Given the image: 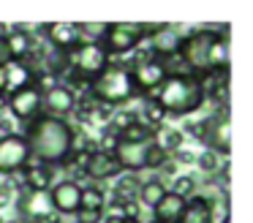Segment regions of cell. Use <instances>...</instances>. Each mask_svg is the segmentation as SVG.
<instances>
[{"label":"cell","mask_w":253,"mask_h":223,"mask_svg":"<svg viewBox=\"0 0 253 223\" xmlns=\"http://www.w3.org/2000/svg\"><path fill=\"white\" fill-rule=\"evenodd\" d=\"M6 49L11 54V60L22 63L25 57H30V52L36 49V41H33V33L28 27H11V33L6 36Z\"/></svg>","instance_id":"obj_19"},{"label":"cell","mask_w":253,"mask_h":223,"mask_svg":"<svg viewBox=\"0 0 253 223\" xmlns=\"http://www.w3.org/2000/svg\"><path fill=\"white\" fill-rule=\"evenodd\" d=\"M180 223H215V199L207 193H196L185 201Z\"/></svg>","instance_id":"obj_18"},{"label":"cell","mask_w":253,"mask_h":223,"mask_svg":"<svg viewBox=\"0 0 253 223\" xmlns=\"http://www.w3.org/2000/svg\"><path fill=\"white\" fill-rule=\"evenodd\" d=\"M126 218L120 215V212H112V215H104V223H123Z\"/></svg>","instance_id":"obj_37"},{"label":"cell","mask_w":253,"mask_h":223,"mask_svg":"<svg viewBox=\"0 0 253 223\" xmlns=\"http://www.w3.org/2000/svg\"><path fill=\"white\" fill-rule=\"evenodd\" d=\"M128 68H131V79H133V87H136V95H144L150 98L155 90L161 87V82L166 79V68L164 63H161L158 57H153V52H136L133 54V60L128 63Z\"/></svg>","instance_id":"obj_6"},{"label":"cell","mask_w":253,"mask_h":223,"mask_svg":"<svg viewBox=\"0 0 253 223\" xmlns=\"http://www.w3.org/2000/svg\"><path fill=\"white\" fill-rule=\"evenodd\" d=\"M74 125L68 120L60 117H49V114H39L33 123L25 125L22 136L30 147L33 161L44 163L49 169L66 166L71 161L74 152Z\"/></svg>","instance_id":"obj_1"},{"label":"cell","mask_w":253,"mask_h":223,"mask_svg":"<svg viewBox=\"0 0 253 223\" xmlns=\"http://www.w3.org/2000/svg\"><path fill=\"white\" fill-rule=\"evenodd\" d=\"M161 172L169 174V177H177V163H174V158H171V155H169V161H166L164 166H161Z\"/></svg>","instance_id":"obj_35"},{"label":"cell","mask_w":253,"mask_h":223,"mask_svg":"<svg viewBox=\"0 0 253 223\" xmlns=\"http://www.w3.org/2000/svg\"><path fill=\"white\" fill-rule=\"evenodd\" d=\"M112 57L104 49V44L95 41H79L77 46L68 52V74L79 76L84 82H93L109 68Z\"/></svg>","instance_id":"obj_5"},{"label":"cell","mask_w":253,"mask_h":223,"mask_svg":"<svg viewBox=\"0 0 253 223\" xmlns=\"http://www.w3.org/2000/svg\"><path fill=\"white\" fill-rule=\"evenodd\" d=\"M87 95L93 103H104V106H126L136 98V87L131 79V68L128 63H109V68L90 82Z\"/></svg>","instance_id":"obj_4"},{"label":"cell","mask_w":253,"mask_h":223,"mask_svg":"<svg viewBox=\"0 0 253 223\" xmlns=\"http://www.w3.org/2000/svg\"><path fill=\"white\" fill-rule=\"evenodd\" d=\"M123 223H136V221H123Z\"/></svg>","instance_id":"obj_41"},{"label":"cell","mask_w":253,"mask_h":223,"mask_svg":"<svg viewBox=\"0 0 253 223\" xmlns=\"http://www.w3.org/2000/svg\"><path fill=\"white\" fill-rule=\"evenodd\" d=\"M41 33H44V38L49 41V46L55 52H66V54L82 41L77 25H71V22H49V25L41 27Z\"/></svg>","instance_id":"obj_16"},{"label":"cell","mask_w":253,"mask_h":223,"mask_svg":"<svg viewBox=\"0 0 253 223\" xmlns=\"http://www.w3.org/2000/svg\"><path fill=\"white\" fill-rule=\"evenodd\" d=\"M8 33H11V27H8V25H3V22H0V38H6Z\"/></svg>","instance_id":"obj_38"},{"label":"cell","mask_w":253,"mask_h":223,"mask_svg":"<svg viewBox=\"0 0 253 223\" xmlns=\"http://www.w3.org/2000/svg\"><path fill=\"white\" fill-rule=\"evenodd\" d=\"M153 134H155V131L150 128V125H144L142 120H133V123H128L126 128L117 134V139H120V141H139V144H144V141H153Z\"/></svg>","instance_id":"obj_25"},{"label":"cell","mask_w":253,"mask_h":223,"mask_svg":"<svg viewBox=\"0 0 253 223\" xmlns=\"http://www.w3.org/2000/svg\"><path fill=\"white\" fill-rule=\"evenodd\" d=\"M180 60L185 63L188 74L196 79H204L218 71H229V38L226 30H215V27H202V30H191L182 36L180 49H177Z\"/></svg>","instance_id":"obj_2"},{"label":"cell","mask_w":253,"mask_h":223,"mask_svg":"<svg viewBox=\"0 0 253 223\" xmlns=\"http://www.w3.org/2000/svg\"><path fill=\"white\" fill-rule=\"evenodd\" d=\"M166 161H169V155H166L155 141H150V144H147V155H144V169H150V172H161V166H164Z\"/></svg>","instance_id":"obj_30"},{"label":"cell","mask_w":253,"mask_h":223,"mask_svg":"<svg viewBox=\"0 0 253 223\" xmlns=\"http://www.w3.org/2000/svg\"><path fill=\"white\" fill-rule=\"evenodd\" d=\"M166 185H164V179H158V177H153V179H144L142 185H139V190H136V201H139V207H147L150 212H153V207L158 204L161 199H164V193H166Z\"/></svg>","instance_id":"obj_22"},{"label":"cell","mask_w":253,"mask_h":223,"mask_svg":"<svg viewBox=\"0 0 253 223\" xmlns=\"http://www.w3.org/2000/svg\"><path fill=\"white\" fill-rule=\"evenodd\" d=\"M147 144H150V141L139 144V141H120V139H115V144H112V155H115L120 172H128V174L142 172V169H144V155H147Z\"/></svg>","instance_id":"obj_14"},{"label":"cell","mask_w":253,"mask_h":223,"mask_svg":"<svg viewBox=\"0 0 253 223\" xmlns=\"http://www.w3.org/2000/svg\"><path fill=\"white\" fill-rule=\"evenodd\" d=\"M182 210H185V199H180L177 193L166 190L164 199L153 207V221H158V223H180Z\"/></svg>","instance_id":"obj_20"},{"label":"cell","mask_w":253,"mask_h":223,"mask_svg":"<svg viewBox=\"0 0 253 223\" xmlns=\"http://www.w3.org/2000/svg\"><path fill=\"white\" fill-rule=\"evenodd\" d=\"M0 223H3V221H0Z\"/></svg>","instance_id":"obj_44"},{"label":"cell","mask_w":253,"mask_h":223,"mask_svg":"<svg viewBox=\"0 0 253 223\" xmlns=\"http://www.w3.org/2000/svg\"><path fill=\"white\" fill-rule=\"evenodd\" d=\"M155 103L164 109V114L169 117H185V114L202 109V103L207 101L204 98V87L202 82L193 74H171L161 82V87L153 92Z\"/></svg>","instance_id":"obj_3"},{"label":"cell","mask_w":253,"mask_h":223,"mask_svg":"<svg viewBox=\"0 0 253 223\" xmlns=\"http://www.w3.org/2000/svg\"><path fill=\"white\" fill-rule=\"evenodd\" d=\"M153 141L166 152V155H174V152L182 147V134H180V131H174V128H155Z\"/></svg>","instance_id":"obj_24"},{"label":"cell","mask_w":253,"mask_h":223,"mask_svg":"<svg viewBox=\"0 0 253 223\" xmlns=\"http://www.w3.org/2000/svg\"><path fill=\"white\" fill-rule=\"evenodd\" d=\"M6 109L14 120H19V123H25V125L33 123L39 114H44L41 112V90L36 85H28V87H22V90L11 92V95L6 98Z\"/></svg>","instance_id":"obj_11"},{"label":"cell","mask_w":253,"mask_h":223,"mask_svg":"<svg viewBox=\"0 0 253 223\" xmlns=\"http://www.w3.org/2000/svg\"><path fill=\"white\" fill-rule=\"evenodd\" d=\"M79 210L87 212H106V193L98 185H84L79 190Z\"/></svg>","instance_id":"obj_23"},{"label":"cell","mask_w":253,"mask_h":223,"mask_svg":"<svg viewBox=\"0 0 253 223\" xmlns=\"http://www.w3.org/2000/svg\"><path fill=\"white\" fill-rule=\"evenodd\" d=\"M22 185L28 193H49V188L55 185V169L30 158L28 166L22 169Z\"/></svg>","instance_id":"obj_17"},{"label":"cell","mask_w":253,"mask_h":223,"mask_svg":"<svg viewBox=\"0 0 253 223\" xmlns=\"http://www.w3.org/2000/svg\"><path fill=\"white\" fill-rule=\"evenodd\" d=\"M104 215H106V212H87V210H79L74 218H77V223H101V221H104Z\"/></svg>","instance_id":"obj_32"},{"label":"cell","mask_w":253,"mask_h":223,"mask_svg":"<svg viewBox=\"0 0 253 223\" xmlns=\"http://www.w3.org/2000/svg\"><path fill=\"white\" fill-rule=\"evenodd\" d=\"M171 193H177L180 199H191V196H196L199 193V185H196V179L191 177V174H177L174 177V185H171Z\"/></svg>","instance_id":"obj_28"},{"label":"cell","mask_w":253,"mask_h":223,"mask_svg":"<svg viewBox=\"0 0 253 223\" xmlns=\"http://www.w3.org/2000/svg\"><path fill=\"white\" fill-rule=\"evenodd\" d=\"M0 98H8V79H6V65H0Z\"/></svg>","instance_id":"obj_34"},{"label":"cell","mask_w":253,"mask_h":223,"mask_svg":"<svg viewBox=\"0 0 253 223\" xmlns=\"http://www.w3.org/2000/svg\"><path fill=\"white\" fill-rule=\"evenodd\" d=\"M11 63V54L6 49V38H0V65H8Z\"/></svg>","instance_id":"obj_36"},{"label":"cell","mask_w":253,"mask_h":223,"mask_svg":"<svg viewBox=\"0 0 253 223\" xmlns=\"http://www.w3.org/2000/svg\"><path fill=\"white\" fill-rule=\"evenodd\" d=\"M74 223H77V221H74Z\"/></svg>","instance_id":"obj_43"},{"label":"cell","mask_w":253,"mask_h":223,"mask_svg":"<svg viewBox=\"0 0 253 223\" xmlns=\"http://www.w3.org/2000/svg\"><path fill=\"white\" fill-rule=\"evenodd\" d=\"M77 92L71 90V87H66L63 82H57L52 90L41 92V112L49 114V117H60L66 120L68 114H74V109H77Z\"/></svg>","instance_id":"obj_12"},{"label":"cell","mask_w":253,"mask_h":223,"mask_svg":"<svg viewBox=\"0 0 253 223\" xmlns=\"http://www.w3.org/2000/svg\"><path fill=\"white\" fill-rule=\"evenodd\" d=\"M14 199V185L11 182H0V210Z\"/></svg>","instance_id":"obj_33"},{"label":"cell","mask_w":253,"mask_h":223,"mask_svg":"<svg viewBox=\"0 0 253 223\" xmlns=\"http://www.w3.org/2000/svg\"><path fill=\"white\" fill-rule=\"evenodd\" d=\"M77 155H82V158H74L71 155V161H77L79 172H82L84 177L95 179V182H104V179H112V177H117V174H123L120 166H117V161H115V155H112L109 150L93 147V150L77 152ZM71 161H68V163H71Z\"/></svg>","instance_id":"obj_8"},{"label":"cell","mask_w":253,"mask_h":223,"mask_svg":"<svg viewBox=\"0 0 253 223\" xmlns=\"http://www.w3.org/2000/svg\"><path fill=\"white\" fill-rule=\"evenodd\" d=\"M144 38H147V27L139 22H109L101 44L109 52V57H115V54H133Z\"/></svg>","instance_id":"obj_7"},{"label":"cell","mask_w":253,"mask_h":223,"mask_svg":"<svg viewBox=\"0 0 253 223\" xmlns=\"http://www.w3.org/2000/svg\"><path fill=\"white\" fill-rule=\"evenodd\" d=\"M202 144H207V150L218 152V155H229L231 150V123L226 106H220L215 114L202 120Z\"/></svg>","instance_id":"obj_9"},{"label":"cell","mask_w":253,"mask_h":223,"mask_svg":"<svg viewBox=\"0 0 253 223\" xmlns=\"http://www.w3.org/2000/svg\"><path fill=\"white\" fill-rule=\"evenodd\" d=\"M46 223H66V221H63V218H57V215H52V218H49V221H46Z\"/></svg>","instance_id":"obj_39"},{"label":"cell","mask_w":253,"mask_h":223,"mask_svg":"<svg viewBox=\"0 0 253 223\" xmlns=\"http://www.w3.org/2000/svg\"><path fill=\"white\" fill-rule=\"evenodd\" d=\"M106 27L109 25H104V22H84V25H77V30H79V38H82V41L101 44L106 36Z\"/></svg>","instance_id":"obj_29"},{"label":"cell","mask_w":253,"mask_h":223,"mask_svg":"<svg viewBox=\"0 0 253 223\" xmlns=\"http://www.w3.org/2000/svg\"><path fill=\"white\" fill-rule=\"evenodd\" d=\"M30 147L22 134H8L0 136V174H17L28 166L30 161Z\"/></svg>","instance_id":"obj_10"},{"label":"cell","mask_w":253,"mask_h":223,"mask_svg":"<svg viewBox=\"0 0 253 223\" xmlns=\"http://www.w3.org/2000/svg\"><path fill=\"white\" fill-rule=\"evenodd\" d=\"M79 190L82 185L74 182V179H60L49 188V204L55 215H77L79 212Z\"/></svg>","instance_id":"obj_13"},{"label":"cell","mask_w":253,"mask_h":223,"mask_svg":"<svg viewBox=\"0 0 253 223\" xmlns=\"http://www.w3.org/2000/svg\"><path fill=\"white\" fill-rule=\"evenodd\" d=\"M6 79H8V95H11V92L22 90V87L33 85L36 71L30 68L28 63H17V60H11V63L6 65Z\"/></svg>","instance_id":"obj_21"},{"label":"cell","mask_w":253,"mask_h":223,"mask_svg":"<svg viewBox=\"0 0 253 223\" xmlns=\"http://www.w3.org/2000/svg\"><path fill=\"white\" fill-rule=\"evenodd\" d=\"M193 161H196V166L202 169L204 174H210V177H212V174H218V169H220V155H218V152H212V150L199 152Z\"/></svg>","instance_id":"obj_31"},{"label":"cell","mask_w":253,"mask_h":223,"mask_svg":"<svg viewBox=\"0 0 253 223\" xmlns=\"http://www.w3.org/2000/svg\"><path fill=\"white\" fill-rule=\"evenodd\" d=\"M150 223H158V221H150Z\"/></svg>","instance_id":"obj_42"},{"label":"cell","mask_w":253,"mask_h":223,"mask_svg":"<svg viewBox=\"0 0 253 223\" xmlns=\"http://www.w3.org/2000/svg\"><path fill=\"white\" fill-rule=\"evenodd\" d=\"M218 223H229V215H223V218H220V221Z\"/></svg>","instance_id":"obj_40"},{"label":"cell","mask_w":253,"mask_h":223,"mask_svg":"<svg viewBox=\"0 0 253 223\" xmlns=\"http://www.w3.org/2000/svg\"><path fill=\"white\" fill-rule=\"evenodd\" d=\"M136 117L142 120L144 125H150V128L155 131V128H161V123L166 120V114H164V109H161L153 98H144V103H142V109H139Z\"/></svg>","instance_id":"obj_27"},{"label":"cell","mask_w":253,"mask_h":223,"mask_svg":"<svg viewBox=\"0 0 253 223\" xmlns=\"http://www.w3.org/2000/svg\"><path fill=\"white\" fill-rule=\"evenodd\" d=\"M139 185H142V182L136 179V174H126L123 179H117V185H115V201H112V204L120 207L123 201H136Z\"/></svg>","instance_id":"obj_26"},{"label":"cell","mask_w":253,"mask_h":223,"mask_svg":"<svg viewBox=\"0 0 253 223\" xmlns=\"http://www.w3.org/2000/svg\"><path fill=\"white\" fill-rule=\"evenodd\" d=\"M17 210H19V218L28 223H46L55 212H52V204H49V196L46 193H28L22 190L17 199Z\"/></svg>","instance_id":"obj_15"}]
</instances>
